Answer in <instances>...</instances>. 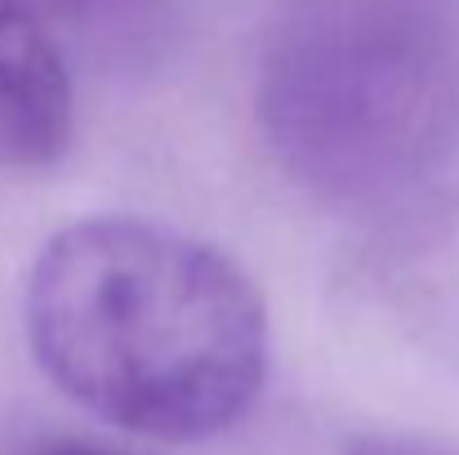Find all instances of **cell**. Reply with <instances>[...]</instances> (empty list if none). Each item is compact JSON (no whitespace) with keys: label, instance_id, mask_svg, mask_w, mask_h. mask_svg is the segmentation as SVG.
<instances>
[{"label":"cell","instance_id":"6","mask_svg":"<svg viewBox=\"0 0 459 455\" xmlns=\"http://www.w3.org/2000/svg\"><path fill=\"white\" fill-rule=\"evenodd\" d=\"M22 455H126L112 451V447H94V442H81V438H49V442H36Z\"/></svg>","mask_w":459,"mask_h":455},{"label":"cell","instance_id":"2","mask_svg":"<svg viewBox=\"0 0 459 455\" xmlns=\"http://www.w3.org/2000/svg\"><path fill=\"white\" fill-rule=\"evenodd\" d=\"M259 126L325 201H384L459 144V22L446 0H290L259 67Z\"/></svg>","mask_w":459,"mask_h":455},{"label":"cell","instance_id":"5","mask_svg":"<svg viewBox=\"0 0 459 455\" xmlns=\"http://www.w3.org/2000/svg\"><path fill=\"white\" fill-rule=\"evenodd\" d=\"M348 455H451L437 451V447H424V442H406V438H361L352 442Z\"/></svg>","mask_w":459,"mask_h":455},{"label":"cell","instance_id":"3","mask_svg":"<svg viewBox=\"0 0 459 455\" xmlns=\"http://www.w3.org/2000/svg\"><path fill=\"white\" fill-rule=\"evenodd\" d=\"M72 139V76L54 31L0 0V174L54 165Z\"/></svg>","mask_w":459,"mask_h":455},{"label":"cell","instance_id":"4","mask_svg":"<svg viewBox=\"0 0 459 455\" xmlns=\"http://www.w3.org/2000/svg\"><path fill=\"white\" fill-rule=\"evenodd\" d=\"M31 18H40L49 31L54 27H76V31H94L108 27L117 18H130L143 0H18Z\"/></svg>","mask_w":459,"mask_h":455},{"label":"cell","instance_id":"1","mask_svg":"<svg viewBox=\"0 0 459 455\" xmlns=\"http://www.w3.org/2000/svg\"><path fill=\"white\" fill-rule=\"evenodd\" d=\"M22 326L76 407L160 442L232 429L268 375V308L246 268L134 214L58 228L31 259Z\"/></svg>","mask_w":459,"mask_h":455}]
</instances>
